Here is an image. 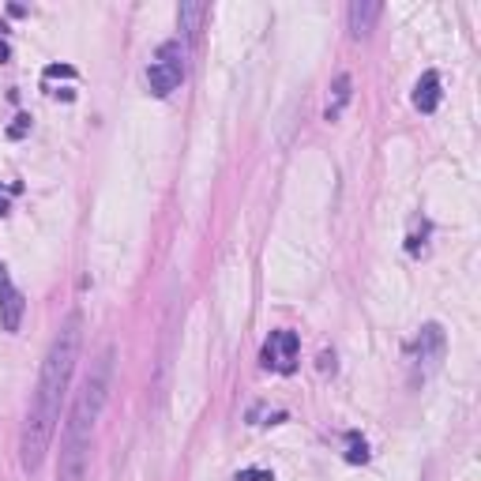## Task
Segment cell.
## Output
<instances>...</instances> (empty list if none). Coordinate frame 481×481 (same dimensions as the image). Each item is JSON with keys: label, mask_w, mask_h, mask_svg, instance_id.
<instances>
[{"label": "cell", "mask_w": 481, "mask_h": 481, "mask_svg": "<svg viewBox=\"0 0 481 481\" xmlns=\"http://www.w3.org/2000/svg\"><path fill=\"white\" fill-rule=\"evenodd\" d=\"M380 4H376V0H354V4H350V34L354 38H365L369 31H372V23H376L380 19Z\"/></svg>", "instance_id": "7"}, {"label": "cell", "mask_w": 481, "mask_h": 481, "mask_svg": "<svg viewBox=\"0 0 481 481\" xmlns=\"http://www.w3.org/2000/svg\"><path fill=\"white\" fill-rule=\"evenodd\" d=\"M26 128H31V117L19 113V117H16V125L8 128V136H11V139H23V136H26Z\"/></svg>", "instance_id": "13"}, {"label": "cell", "mask_w": 481, "mask_h": 481, "mask_svg": "<svg viewBox=\"0 0 481 481\" xmlns=\"http://www.w3.org/2000/svg\"><path fill=\"white\" fill-rule=\"evenodd\" d=\"M233 481H275V474L271 470H237Z\"/></svg>", "instance_id": "12"}, {"label": "cell", "mask_w": 481, "mask_h": 481, "mask_svg": "<svg viewBox=\"0 0 481 481\" xmlns=\"http://www.w3.org/2000/svg\"><path fill=\"white\" fill-rule=\"evenodd\" d=\"M297 350H301V339L297 331H271V339L263 342V369H275V372H293L297 369Z\"/></svg>", "instance_id": "4"}, {"label": "cell", "mask_w": 481, "mask_h": 481, "mask_svg": "<svg viewBox=\"0 0 481 481\" xmlns=\"http://www.w3.org/2000/svg\"><path fill=\"white\" fill-rule=\"evenodd\" d=\"M46 75H75L68 64H53V68H46Z\"/></svg>", "instance_id": "15"}, {"label": "cell", "mask_w": 481, "mask_h": 481, "mask_svg": "<svg viewBox=\"0 0 481 481\" xmlns=\"http://www.w3.org/2000/svg\"><path fill=\"white\" fill-rule=\"evenodd\" d=\"M346 462H369V444L361 440L357 433H350V440H346Z\"/></svg>", "instance_id": "11"}, {"label": "cell", "mask_w": 481, "mask_h": 481, "mask_svg": "<svg viewBox=\"0 0 481 481\" xmlns=\"http://www.w3.org/2000/svg\"><path fill=\"white\" fill-rule=\"evenodd\" d=\"M350 75L339 72L335 75V83H331V98H327V110H324V120H339L342 110H346V102H350Z\"/></svg>", "instance_id": "9"}, {"label": "cell", "mask_w": 481, "mask_h": 481, "mask_svg": "<svg viewBox=\"0 0 481 481\" xmlns=\"http://www.w3.org/2000/svg\"><path fill=\"white\" fill-rule=\"evenodd\" d=\"M23 309H26L23 293L16 290V282H11L4 260H0V327H4V331H19V324H23Z\"/></svg>", "instance_id": "5"}, {"label": "cell", "mask_w": 481, "mask_h": 481, "mask_svg": "<svg viewBox=\"0 0 481 481\" xmlns=\"http://www.w3.org/2000/svg\"><path fill=\"white\" fill-rule=\"evenodd\" d=\"M444 346H448V339H444V331H440V324H425L421 327L418 354H413V361H418V369H421V380L444 361Z\"/></svg>", "instance_id": "6"}, {"label": "cell", "mask_w": 481, "mask_h": 481, "mask_svg": "<svg viewBox=\"0 0 481 481\" xmlns=\"http://www.w3.org/2000/svg\"><path fill=\"white\" fill-rule=\"evenodd\" d=\"M204 16H207V4H181L177 8V23H181L184 34H196L199 23H204Z\"/></svg>", "instance_id": "10"}, {"label": "cell", "mask_w": 481, "mask_h": 481, "mask_svg": "<svg viewBox=\"0 0 481 481\" xmlns=\"http://www.w3.org/2000/svg\"><path fill=\"white\" fill-rule=\"evenodd\" d=\"M79 346H83V316L68 312L60 331L49 342V354L42 361V372H38V387L31 395V406H26V421L19 436V462L26 474H38V466H42L46 451L53 444V433H57V421L64 410V395H68V384L79 361Z\"/></svg>", "instance_id": "1"}, {"label": "cell", "mask_w": 481, "mask_h": 481, "mask_svg": "<svg viewBox=\"0 0 481 481\" xmlns=\"http://www.w3.org/2000/svg\"><path fill=\"white\" fill-rule=\"evenodd\" d=\"M319 369H335V354H331V350H324V354H319Z\"/></svg>", "instance_id": "14"}, {"label": "cell", "mask_w": 481, "mask_h": 481, "mask_svg": "<svg viewBox=\"0 0 481 481\" xmlns=\"http://www.w3.org/2000/svg\"><path fill=\"white\" fill-rule=\"evenodd\" d=\"M110 376H113V346L95 357L83 387H79L72 413L64 421V436H60V466H57V481H87V466H90V440H95V425L102 418L105 403H110Z\"/></svg>", "instance_id": "2"}, {"label": "cell", "mask_w": 481, "mask_h": 481, "mask_svg": "<svg viewBox=\"0 0 481 481\" xmlns=\"http://www.w3.org/2000/svg\"><path fill=\"white\" fill-rule=\"evenodd\" d=\"M189 49H184L181 38H173V42H162L151 60V68H147V87H151L154 98H166L173 95L181 83H184V72H189Z\"/></svg>", "instance_id": "3"}, {"label": "cell", "mask_w": 481, "mask_h": 481, "mask_svg": "<svg viewBox=\"0 0 481 481\" xmlns=\"http://www.w3.org/2000/svg\"><path fill=\"white\" fill-rule=\"evenodd\" d=\"M4 215H8V199L0 196V218H4Z\"/></svg>", "instance_id": "16"}, {"label": "cell", "mask_w": 481, "mask_h": 481, "mask_svg": "<svg viewBox=\"0 0 481 481\" xmlns=\"http://www.w3.org/2000/svg\"><path fill=\"white\" fill-rule=\"evenodd\" d=\"M413 105H418L421 113H436V105H440V75L436 72H425L418 79V87H413Z\"/></svg>", "instance_id": "8"}]
</instances>
